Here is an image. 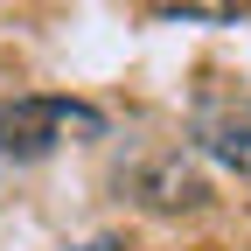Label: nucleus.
I'll return each mask as SVG.
<instances>
[{
	"mask_svg": "<svg viewBox=\"0 0 251 251\" xmlns=\"http://www.w3.org/2000/svg\"><path fill=\"white\" fill-rule=\"evenodd\" d=\"M63 133H105V119L91 105H63V98H14V105H0V153H42Z\"/></svg>",
	"mask_w": 251,
	"mask_h": 251,
	"instance_id": "obj_1",
	"label": "nucleus"
},
{
	"mask_svg": "<svg viewBox=\"0 0 251 251\" xmlns=\"http://www.w3.org/2000/svg\"><path fill=\"white\" fill-rule=\"evenodd\" d=\"M196 140H202V153H216L224 168H237V175H251V105H216V112H202L196 119Z\"/></svg>",
	"mask_w": 251,
	"mask_h": 251,
	"instance_id": "obj_2",
	"label": "nucleus"
},
{
	"mask_svg": "<svg viewBox=\"0 0 251 251\" xmlns=\"http://www.w3.org/2000/svg\"><path fill=\"white\" fill-rule=\"evenodd\" d=\"M147 196H153V209H196L209 188H202V175L188 168V161H161L147 175Z\"/></svg>",
	"mask_w": 251,
	"mask_h": 251,
	"instance_id": "obj_3",
	"label": "nucleus"
},
{
	"mask_svg": "<svg viewBox=\"0 0 251 251\" xmlns=\"http://www.w3.org/2000/svg\"><path fill=\"white\" fill-rule=\"evenodd\" d=\"M84 251H119V244H112V237H98V244H84Z\"/></svg>",
	"mask_w": 251,
	"mask_h": 251,
	"instance_id": "obj_4",
	"label": "nucleus"
}]
</instances>
